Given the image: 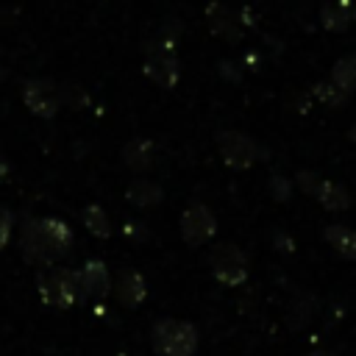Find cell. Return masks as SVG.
Here are the masks:
<instances>
[{"label": "cell", "instance_id": "cell-1", "mask_svg": "<svg viewBox=\"0 0 356 356\" xmlns=\"http://www.w3.org/2000/svg\"><path fill=\"white\" fill-rule=\"evenodd\" d=\"M72 248V231L53 217L28 220L22 225V256L33 264H50L67 256Z\"/></svg>", "mask_w": 356, "mask_h": 356}, {"label": "cell", "instance_id": "cell-2", "mask_svg": "<svg viewBox=\"0 0 356 356\" xmlns=\"http://www.w3.org/2000/svg\"><path fill=\"white\" fill-rule=\"evenodd\" d=\"M153 348L159 356H195L197 350V328L186 320H175V317H161L156 320L153 331H150Z\"/></svg>", "mask_w": 356, "mask_h": 356}, {"label": "cell", "instance_id": "cell-3", "mask_svg": "<svg viewBox=\"0 0 356 356\" xmlns=\"http://www.w3.org/2000/svg\"><path fill=\"white\" fill-rule=\"evenodd\" d=\"M217 150L231 170H250L256 164V159H267V153L256 145V139H250L242 131H220Z\"/></svg>", "mask_w": 356, "mask_h": 356}, {"label": "cell", "instance_id": "cell-4", "mask_svg": "<svg viewBox=\"0 0 356 356\" xmlns=\"http://www.w3.org/2000/svg\"><path fill=\"white\" fill-rule=\"evenodd\" d=\"M211 273L222 286H239L248 281V256L239 245L234 242H222L211 250Z\"/></svg>", "mask_w": 356, "mask_h": 356}, {"label": "cell", "instance_id": "cell-5", "mask_svg": "<svg viewBox=\"0 0 356 356\" xmlns=\"http://www.w3.org/2000/svg\"><path fill=\"white\" fill-rule=\"evenodd\" d=\"M217 234V217L206 203H189L181 211V239L189 248H200Z\"/></svg>", "mask_w": 356, "mask_h": 356}, {"label": "cell", "instance_id": "cell-6", "mask_svg": "<svg viewBox=\"0 0 356 356\" xmlns=\"http://www.w3.org/2000/svg\"><path fill=\"white\" fill-rule=\"evenodd\" d=\"M39 295L47 306H58V309H67L72 306L81 292H78V275L72 270H64V267H56L50 273H44L39 278Z\"/></svg>", "mask_w": 356, "mask_h": 356}, {"label": "cell", "instance_id": "cell-7", "mask_svg": "<svg viewBox=\"0 0 356 356\" xmlns=\"http://www.w3.org/2000/svg\"><path fill=\"white\" fill-rule=\"evenodd\" d=\"M145 75L161 86V89H172L181 78V64L175 58V53L170 47H150L147 56H145Z\"/></svg>", "mask_w": 356, "mask_h": 356}, {"label": "cell", "instance_id": "cell-8", "mask_svg": "<svg viewBox=\"0 0 356 356\" xmlns=\"http://www.w3.org/2000/svg\"><path fill=\"white\" fill-rule=\"evenodd\" d=\"M75 275H78V292H81V298L100 300V298H106L108 289H111L108 267H106L103 261H97V259L86 261V264L81 267V273H75Z\"/></svg>", "mask_w": 356, "mask_h": 356}, {"label": "cell", "instance_id": "cell-9", "mask_svg": "<svg viewBox=\"0 0 356 356\" xmlns=\"http://www.w3.org/2000/svg\"><path fill=\"white\" fill-rule=\"evenodd\" d=\"M206 22H209L211 33L220 36V39H225L228 44H236L242 39V25L236 22L234 11L228 6H222L220 0H211L206 6Z\"/></svg>", "mask_w": 356, "mask_h": 356}, {"label": "cell", "instance_id": "cell-10", "mask_svg": "<svg viewBox=\"0 0 356 356\" xmlns=\"http://www.w3.org/2000/svg\"><path fill=\"white\" fill-rule=\"evenodd\" d=\"M25 103H28V108L33 111V114H39V117H53L56 114V108H58V103H61V92L50 83V81H31L28 86H25Z\"/></svg>", "mask_w": 356, "mask_h": 356}, {"label": "cell", "instance_id": "cell-11", "mask_svg": "<svg viewBox=\"0 0 356 356\" xmlns=\"http://www.w3.org/2000/svg\"><path fill=\"white\" fill-rule=\"evenodd\" d=\"M114 295L128 309L139 306L145 300V295H147V284H145L142 273H136V270H120L117 278H114Z\"/></svg>", "mask_w": 356, "mask_h": 356}, {"label": "cell", "instance_id": "cell-12", "mask_svg": "<svg viewBox=\"0 0 356 356\" xmlns=\"http://www.w3.org/2000/svg\"><path fill=\"white\" fill-rule=\"evenodd\" d=\"M353 19H356V3L353 0H334V3H323V8H320V25L331 33L348 31V25Z\"/></svg>", "mask_w": 356, "mask_h": 356}, {"label": "cell", "instance_id": "cell-13", "mask_svg": "<svg viewBox=\"0 0 356 356\" xmlns=\"http://www.w3.org/2000/svg\"><path fill=\"white\" fill-rule=\"evenodd\" d=\"M323 236H325V242H328L342 259L356 261V228H348V225L334 222V225H325Z\"/></svg>", "mask_w": 356, "mask_h": 356}, {"label": "cell", "instance_id": "cell-14", "mask_svg": "<svg viewBox=\"0 0 356 356\" xmlns=\"http://www.w3.org/2000/svg\"><path fill=\"white\" fill-rule=\"evenodd\" d=\"M153 142L150 139H131L125 147H122V161L128 164V170H136V172H142V170H150V164H153Z\"/></svg>", "mask_w": 356, "mask_h": 356}, {"label": "cell", "instance_id": "cell-15", "mask_svg": "<svg viewBox=\"0 0 356 356\" xmlns=\"http://www.w3.org/2000/svg\"><path fill=\"white\" fill-rule=\"evenodd\" d=\"M314 197L320 200V206H323L325 211H345V209L350 206V195H348V189L339 186V184H331V181H320Z\"/></svg>", "mask_w": 356, "mask_h": 356}, {"label": "cell", "instance_id": "cell-16", "mask_svg": "<svg viewBox=\"0 0 356 356\" xmlns=\"http://www.w3.org/2000/svg\"><path fill=\"white\" fill-rule=\"evenodd\" d=\"M331 83L339 86L345 95L356 92V53H348L339 61H334V67H331Z\"/></svg>", "mask_w": 356, "mask_h": 356}, {"label": "cell", "instance_id": "cell-17", "mask_svg": "<svg viewBox=\"0 0 356 356\" xmlns=\"http://www.w3.org/2000/svg\"><path fill=\"white\" fill-rule=\"evenodd\" d=\"M161 197H164V192H161V186L159 184H153V181H134L131 186H128V200L134 203V206H156V203H161Z\"/></svg>", "mask_w": 356, "mask_h": 356}, {"label": "cell", "instance_id": "cell-18", "mask_svg": "<svg viewBox=\"0 0 356 356\" xmlns=\"http://www.w3.org/2000/svg\"><path fill=\"white\" fill-rule=\"evenodd\" d=\"M83 222H86L89 234H95L97 239H108L111 236V222H108V217H106V211L100 206H89L83 211Z\"/></svg>", "mask_w": 356, "mask_h": 356}, {"label": "cell", "instance_id": "cell-19", "mask_svg": "<svg viewBox=\"0 0 356 356\" xmlns=\"http://www.w3.org/2000/svg\"><path fill=\"white\" fill-rule=\"evenodd\" d=\"M312 92H314V97H317L323 106H331V108H339V106L345 103V97H348V95H345L339 86H334L331 81H320V83H314Z\"/></svg>", "mask_w": 356, "mask_h": 356}, {"label": "cell", "instance_id": "cell-20", "mask_svg": "<svg viewBox=\"0 0 356 356\" xmlns=\"http://www.w3.org/2000/svg\"><path fill=\"white\" fill-rule=\"evenodd\" d=\"M320 175H314V172H309V170H300L298 175H295V186L303 192V195H309V197H314V192H317V186H320Z\"/></svg>", "mask_w": 356, "mask_h": 356}, {"label": "cell", "instance_id": "cell-21", "mask_svg": "<svg viewBox=\"0 0 356 356\" xmlns=\"http://www.w3.org/2000/svg\"><path fill=\"white\" fill-rule=\"evenodd\" d=\"M270 189H273V197H275V200H284V197L289 195V181H286L284 175H273V178H270Z\"/></svg>", "mask_w": 356, "mask_h": 356}, {"label": "cell", "instance_id": "cell-22", "mask_svg": "<svg viewBox=\"0 0 356 356\" xmlns=\"http://www.w3.org/2000/svg\"><path fill=\"white\" fill-rule=\"evenodd\" d=\"M8 234H11V220H8V214L0 209V248L8 242Z\"/></svg>", "mask_w": 356, "mask_h": 356}, {"label": "cell", "instance_id": "cell-23", "mask_svg": "<svg viewBox=\"0 0 356 356\" xmlns=\"http://www.w3.org/2000/svg\"><path fill=\"white\" fill-rule=\"evenodd\" d=\"M3 175H8V164L0 159V178H3Z\"/></svg>", "mask_w": 356, "mask_h": 356}, {"label": "cell", "instance_id": "cell-24", "mask_svg": "<svg viewBox=\"0 0 356 356\" xmlns=\"http://www.w3.org/2000/svg\"><path fill=\"white\" fill-rule=\"evenodd\" d=\"M306 356H331L328 350H312V353H306Z\"/></svg>", "mask_w": 356, "mask_h": 356}]
</instances>
